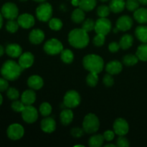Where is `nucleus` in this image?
I'll use <instances>...</instances> for the list:
<instances>
[{"mask_svg": "<svg viewBox=\"0 0 147 147\" xmlns=\"http://www.w3.org/2000/svg\"><path fill=\"white\" fill-rule=\"evenodd\" d=\"M7 96L10 100H17L20 97V93L15 88H9L7 89Z\"/></svg>", "mask_w": 147, "mask_h": 147, "instance_id": "obj_40", "label": "nucleus"}, {"mask_svg": "<svg viewBox=\"0 0 147 147\" xmlns=\"http://www.w3.org/2000/svg\"><path fill=\"white\" fill-rule=\"evenodd\" d=\"M109 7L112 12L120 13L126 7V2L124 0H111L109 4Z\"/></svg>", "mask_w": 147, "mask_h": 147, "instance_id": "obj_23", "label": "nucleus"}, {"mask_svg": "<svg viewBox=\"0 0 147 147\" xmlns=\"http://www.w3.org/2000/svg\"><path fill=\"white\" fill-rule=\"evenodd\" d=\"M9 88V83L7 79L4 78H0V92L7 90Z\"/></svg>", "mask_w": 147, "mask_h": 147, "instance_id": "obj_47", "label": "nucleus"}, {"mask_svg": "<svg viewBox=\"0 0 147 147\" xmlns=\"http://www.w3.org/2000/svg\"><path fill=\"white\" fill-rule=\"evenodd\" d=\"M100 122L98 118L93 113H88L84 117L83 121V129L87 134L96 133L99 129Z\"/></svg>", "mask_w": 147, "mask_h": 147, "instance_id": "obj_4", "label": "nucleus"}, {"mask_svg": "<svg viewBox=\"0 0 147 147\" xmlns=\"http://www.w3.org/2000/svg\"><path fill=\"white\" fill-rule=\"evenodd\" d=\"M134 17L140 24H146L147 23V9H137L134 13Z\"/></svg>", "mask_w": 147, "mask_h": 147, "instance_id": "obj_24", "label": "nucleus"}, {"mask_svg": "<svg viewBox=\"0 0 147 147\" xmlns=\"http://www.w3.org/2000/svg\"><path fill=\"white\" fill-rule=\"evenodd\" d=\"M80 4V0H72V4L75 7H78Z\"/></svg>", "mask_w": 147, "mask_h": 147, "instance_id": "obj_49", "label": "nucleus"}, {"mask_svg": "<svg viewBox=\"0 0 147 147\" xmlns=\"http://www.w3.org/2000/svg\"><path fill=\"white\" fill-rule=\"evenodd\" d=\"M4 51H5V50H4V47H3L1 45H0V57H1V56L4 55Z\"/></svg>", "mask_w": 147, "mask_h": 147, "instance_id": "obj_50", "label": "nucleus"}, {"mask_svg": "<svg viewBox=\"0 0 147 147\" xmlns=\"http://www.w3.org/2000/svg\"><path fill=\"white\" fill-rule=\"evenodd\" d=\"M21 100L25 106H31L36 100L35 92L33 89L24 90L21 96Z\"/></svg>", "mask_w": 147, "mask_h": 147, "instance_id": "obj_19", "label": "nucleus"}, {"mask_svg": "<svg viewBox=\"0 0 147 147\" xmlns=\"http://www.w3.org/2000/svg\"><path fill=\"white\" fill-rule=\"evenodd\" d=\"M60 119L62 124L64 126H67L70 124L73 120V113L71 109L67 108L62 111L60 115Z\"/></svg>", "mask_w": 147, "mask_h": 147, "instance_id": "obj_22", "label": "nucleus"}, {"mask_svg": "<svg viewBox=\"0 0 147 147\" xmlns=\"http://www.w3.org/2000/svg\"><path fill=\"white\" fill-rule=\"evenodd\" d=\"M119 31V30L116 27V28H114V30H113V32L114 33H117Z\"/></svg>", "mask_w": 147, "mask_h": 147, "instance_id": "obj_55", "label": "nucleus"}, {"mask_svg": "<svg viewBox=\"0 0 147 147\" xmlns=\"http://www.w3.org/2000/svg\"><path fill=\"white\" fill-rule=\"evenodd\" d=\"M5 52L9 57L16 58L22 54V49L21 46L16 43H11L6 47Z\"/></svg>", "mask_w": 147, "mask_h": 147, "instance_id": "obj_17", "label": "nucleus"}, {"mask_svg": "<svg viewBox=\"0 0 147 147\" xmlns=\"http://www.w3.org/2000/svg\"><path fill=\"white\" fill-rule=\"evenodd\" d=\"M20 24L18 22L14 20H9L6 24V29L10 33H14L18 30Z\"/></svg>", "mask_w": 147, "mask_h": 147, "instance_id": "obj_35", "label": "nucleus"}, {"mask_svg": "<svg viewBox=\"0 0 147 147\" xmlns=\"http://www.w3.org/2000/svg\"><path fill=\"white\" fill-rule=\"evenodd\" d=\"M80 96L77 91L74 90H69L65 95L63 98V103L65 106L68 109L76 108L80 104Z\"/></svg>", "mask_w": 147, "mask_h": 147, "instance_id": "obj_7", "label": "nucleus"}, {"mask_svg": "<svg viewBox=\"0 0 147 147\" xmlns=\"http://www.w3.org/2000/svg\"><path fill=\"white\" fill-rule=\"evenodd\" d=\"M83 65L84 68L88 71L98 74L103 70L104 62L103 58L98 55L90 54L84 57Z\"/></svg>", "mask_w": 147, "mask_h": 147, "instance_id": "obj_3", "label": "nucleus"}, {"mask_svg": "<svg viewBox=\"0 0 147 147\" xmlns=\"http://www.w3.org/2000/svg\"><path fill=\"white\" fill-rule=\"evenodd\" d=\"M111 22L106 17H100L95 24V31L96 34H102L106 35L111 30Z\"/></svg>", "mask_w": 147, "mask_h": 147, "instance_id": "obj_9", "label": "nucleus"}, {"mask_svg": "<svg viewBox=\"0 0 147 147\" xmlns=\"http://www.w3.org/2000/svg\"><path fill=\"white\" fill-rule=\"evenodd\" d=\"M110 7L106 5H101L97 9V14L100 17H107L110 14Z\"/></svg>", "mask_w": 147, "mask_h": 147, "instance_id": "obj_38", "label": "nucleus"}, {"mask_svg": "<svg viewBox=\"0 0 147 147\" xmlns=\"http://www.w3.org/2000/svg\"><path fill=\"white\" fill-rule=\"evenodd\" d=\"M139 4L138 0H127L126 2V7L129 11H135L139 9Z\"/></svg>", "mask_w": 147, "mask_h": 147, "instance_id": "obj_41", "label": "nucleus"}, {"mask_svg": "<svg viewBox=\"0 0 147 147\" xmlns=\"http://www.w3.org/2000/svg\"><path fill=\"white\" fill-rule=\"evenodd\" d=\"M100 1H104V2H105V1H109V0H100Z\"/></svg>", "mask_w": 147, "mask_h": 147, "instance_id": "obj_58", "label": "nucleus"}, {"mask_svg": "<svg viewBox=\"0 0 147 147\" xmlns=\"http://www.w3.org/2000/svg\"><path fill=\"white\" fill-rule=\"evenodd\" d=\"M3 15L1 14V13L0 12V29L2 27V24H3Z\"/></svg>", "mask_w": 147, "mask_h": 147, "instance_id": "obj_51", "label": "nucleus"}, {"mask_svg": "<svg viewBox=\"0 0 147 147\" xmlns=\"http://www.w3.org/2000/svg\"><path fill=\"white\" fill-rule=\"evenodd\" d=\"M37 19L42 22H49L53 15V7L49 3L42 2L36 9Z\"/></svg>", "mask_w": 147, "mask_h": 147, "instance_id": "obj_5", "label": "nucleus"}, {"mask_svg": "<svg viewBox=\"0 0 147 147\" xmlns=\"http://www.w3.org/2000/svg\"><path fill=\"white\" fill-rule=\"evenodd\" d=\"M134 42V38L131 34H124L119 42V45H120L121 48L123 50H127V49L130 48L132 46Z\"/></svg>", "mask_w": 147, "mask_h": 147, "instance_id": "obj_26", "label": "nucleus"}, {"mask_svg": "<svg viewBox=\"0 0 147 147\" xmlns=\"http://www.w3.org/2000/svg\"><path fill=\"white\" fill-rule=\"evenodd\" d=\"M34 1H37V2H45V1H47V0H34Z\"/></svg>", "mask_w": 147, "mask_h": 147, "instance_id": "obj_56", "label": "nucleus"}, {"mask_svg": "<svg viewBox=\"0 0 147 147\" xmlns=\"http://www.w3.org/2000/svg\"><path fill=\"white\" fill-rule=\"evenodd\" d=\"M123 66L118 60H112L106 66V70L108 73L111 75H117L122 71Z\"/></svg>", "mask_w": 147, "mask_h": 147, "instance_id": "obj_20", "label": "nucleus"}, {"mask_svg": "<svg viewBox=\"0 0 147 147\" xmlns=\"http://www.w3.org/2000/svg\"><path fill=\"white\" fill-rule=\"evenodd\" d=\"M25 106H26L22 103V100H14L11 105L12 110L14 111L15 112H18V113H22V111L24 110Z\"/></svg>", "mask_w": 147, "mask_h": 147, "instance_id": "obj_39", "label": "nucleus"}, {"mask_svg": "<svg viewBox=\"0 0 147 147\" xmlns=\"http://www.w3.org/2000/svg\"><path fill=\"white\" fill-rule=\"evenodd\" d=\"M84 129L81 128H73L71 130V135L75 138H80L84 134Z\"/></svg>", "mask_w": 147, "mask_h": 147, "instance_id": "obj_45", "label": "nucleus"}, {"mask_svg": "<svg viewBox=\"0 0 147 147\" xmlns=\"http://www.w3.org/2000/svg\"><path fill=\"white\" fill-rule=\"evenodd\" d=\"M68 41L70 45L76 48L82 49L88 46L90 38L86 31L83 29H74L68 34Z\"/></svg>", "mask_w": 147, "mask_h": 147, "instance_id": "obj_1", "label": "nucleus"}, {"mask_svg": "<svg viewBox=\"0 0 147 147\" xmlns=\"http://www.w3.org/2000/svg\"><path fill=\"white\" fill-rule=\"evenodd\" d=\"M136 55L139 60L142 61H147V43H144L139 46Z\"/></svg>", "mask_w": 147, "mask_h": 147, "instance_id": "obj_31", "label": "nucleus"}, {"mask_svg": "<svg viewBox=\"0 0 147 147\" xmlns=\"http://www.w3.org/2000/svg\"><path fill=\"white\" fill-rule=\"evenodd\" d=\"M24 69L14 60H7L2 65L1 68V74L3 78L7 80H15L21 75Z\"/></svg>", "mask_w": 147, "mask_h": 147, "instance_id": "obj_2", "label": "nucleus"}, {"mask_svg": "<svg viewBox=\"0 0 147 147\" xmlns=\"http://www.w3.org/2000/svg\"><path fill=\"white\" fill-rule=\"evenodd\" d=\"M20 1H27V0H20Z\"/></svg>", "mask_w": 147, "mask_h": 147, "instance_id": "obj_59", "label": "nucleus"}, {"mask_svg": "<svg viewBox=\"0 0 147 147\" xmlns=\"http://www.w3.org/2000/svg\"><path fill=\"white\" fill-rule=\"evenodd\" d=\"M34 55L30 52H26V53H22L19 57L18 63L23 69H26L29 68L34 63Z\"/></svg>", "mask_w": 147, "mask_h": 147, "instance_id": "obj_15", "label": "nucleus"}, {"mask_svg": "<svg viewBox=\"0 0 147 147\" xmlns=\"http://www.w3.org/2000/svg\"><path fill=\"white\" fill-rule=\"evenodd\" d=\"M120 45L119 43L116 42H112L109 44V50H110L111 53H116V52L119 51V50L120 49Z\"/></svg>", "mask_w": 147, "mask_h": 147, "instance_id": "obj_48", "label": "nucleus"}, {"mask_svg": "<svg viewBox=\"0 0 147 147\" xmlns=\"http://www.w3.org/2000/svg\"><path fill=\"white\" fill-rule=\"evenodd\" d=\"M135 34L138 40L143 43H147V27L139 26L135 30Z\"/></svg>", "mask_w": 147, "mask_h": 147, "instance_id": "obj_25", "label": "nucleus"}, {"mask_svg": "<svg viewBox=\"0 0 147 147\" xmlns=\"http://www.w3.org/2000/svg\"><path fill=\"white\" fill-rule=\"evenodd\" d=\"M110 146H112V147H115L116 146V145L115 144H106V146H105V147H110Z\"/></svg>", "mask_w": 147, "mask_h": 147, "instance_id": "obj_54", "label": "nucleus"}, {"mask_svg": "<svg viewBox=\"0 0 147 147\" xmlns=\"http://www.w3.org/2000/svg\"><path fill=\"white\" fill-rule=\"evenodd\" d=\"M113 131L118 136H124L129 132V126L128 122L122 118H119L113 123Z\"/></svg>", "mask_w": 147, "mask_h": 147, "instance_id": "obj_12", "label": "nucleus"}, {"mask_svg": "<svg viewBox=\"0 0 147 147\" xmlns=\"http://www.w3.org/2000/svg\"><path fill=\"white\" fill-rule=\"evenodd\" d=\"M104 140L105 139L104 137H103V135H93L89 139L88 144L90 147H100L103 144Z\"/></svg>", "mask_w": 147, "mask_h": 147, "instance_id": "obj_27", "label": "nucleus"}, {"mask_svg": "<svg viewBox=\"0 0 147 147\" xmlns=\"http://www.w3.org/2000/svg\"><path fill=\"white\" fill-rule=\"evenodd\" d=\"M2 102H3V97H2V96L1 95V93H0V106L1 105Z\"/></svg>", "mask_w": 147, "mask_h": 147, "instance_id": "obj_53", "label": "nucleus"}, {"mask_svg": "<svg viewBox=\"0 0 147 147\" xmlns=\"http://www.w3.org/2000/svg\"><path fill=\"white\" fill-rule=\"evenodd\" d=\"M8 137L11 140H19L24 136V129L19 123H13L8 127L7 131Z\"/></svg>", "mask_w": 147, "mask_h": 147, "instance_id": "obj_11", "label": "nucleus"}, {"mask_svg": "<svg viewBox=\"0 0 147 147\" xmlns=\"http://www.w3.org/2000/svg\"><path fill=\"white\" fill-rule=\"evenodd\" d=\"M81 146V147H83L84 146H83V145H76V146Z\"/></svg>", "mask_w": 147, "mask_h": 147, "instance_id": "obj_57", "label": "nucleus"}, {"mask_svg": "<svg viewBox=\"0 0 147 147\" xmlns=\"http://www.w3.org/2000/svg\"><path fill=\"white\" fill-rule=\"evenodd\" d=\"M60 58H61L62 61L65 63H71L73 61L74 59V55L73 53L70 50L68 49H65L63 50V51L60 53Z\"/></svg>", "mask_w": 147, "mask_h": 147, "instance_id": "obj_30", "label": "nucleus"}, {"mask_svg": "<svg viewBox=\"0 0 147 147\" xmlns=\"http://www.w3.org/2000/svg\"><path fill=\"white\" fill-rule=\"evenodd\" d=\"M95 24H96V22L92 19H87V20L83 21L82 29H83L85 31L88 32H90L94 30Z\"/></svg>", "mask_w": 147, "mask_h": 147, "instance_id": "obj_37", "label": "nucleus"}, {"mask_svg": "<svg viewBox=\"0 0 147 147\" xmlns=\"http://www.w3.org/2000/svg\"><path fill=\"white\" fill-rule=\"evenodd\" d=\"M139 2L141 4H143V5H147V0H138Z\"/></svg>", "mask_w": 147, "mask_h": 147, "instance_id": "obj_52", "label": "nucleus"}, {"mask_svg": "<svg viewBox=\"0 0 147 147\" xmlns=\"http://www.w3.org/2000/svg\"><path fill=\"white\" fill-rule=\"evenodd\" d=\"M40 112L43 116H48L52 112L51 105L47 102H44L40 106Z\"/></svg>", "mask_w": 147, "mask_h": 147, "instance_id": "obj_36", "label": "nucleus"}, {"mask_svg": "<svg viewBox=\"0 0 147 147\" xmlns=\"http://www.w3.org/2000/svg\"><path fill=\"white\" fill-rule=\"evenodd\" d=\"M96 6V0H80L79 7L85 11L93 10Z\"/></svg>", "mask_w": 147, "mask_h": 147, "instance_id": "obj_29", "label": "nucleus"}, {"mask_svg": "<svg viewBox=\"0 0 147 147\" xmlns=\"http://www.w3.org/2000/svg\"><path fill=\"white\" fill-rule=\"evenodd\" d=\"M22 117L26 123H32L38 119V112L37 109L32 105L26 106L24 110L22 111Z\"/></svg>", "mask_w": 147, "mask_h": 147, "instance_id": "obj_10", "label": "nucleus"}, {"mask_svg": "<svg viewBox=\"0 0 147 147\" xmlns=\"http://www.w3.org/2000/svg\"><path fill=\"white\" fill-rule=\"evenodd\" d=\"M115 132L114 131H111V130H108L106 131L103 134V137H104V139L107 142H111V141L113 140L114 139L115 136Z\"/></svg>", "mask_w": 147, "mask_h": 147, "instance_id": "obj_46", "label": "nucleus"}, {"mask_svg": "<svg viewBox=\"0 0 147 147\" xmlns=\"http://www.w3.org/2000/svg\"><path fill=\"white\" fill-rule=\"evenodd\" d=\"M41 129L45 133H52L56 129V122L53 118L47 117L41 121Z\"/></svg>", "mask_w": 147, "mask_h": 147, "instance_id": "obj_18", "label": "nucleus"}, {"mask_svg": "<svg viewBox=\"0 0 147 147\" xmlns=\"http://www.w3.org/2000/svg\"><path fill=\"white\" fill-rule=\"evenodd\" d=\"M27 85L33 90H40L44 85V81L40 76L34 75L30 76L27 80Z\"/></svg>", "mask_w": 147, "mask_h": 147, "instance_id": "obj_21", "label": "nucleus"}, {"mask_svg": "<svg viewBox=\"0 0 147 147\" xmlns=\"http://www.w3.org/2000/svg\"><path fill=\"white\" fill-rule=\"evenodd\" d=\"M139 61V58L136 55L129 54L123 57V63L126 66H133Z\"/></svg>", "mask_w": 147, "mask_h": 147, "instance_id": "obj_32", "label": "nucleus"}, {"mask_svg": "<svg viewBox=\"0 0 147 147\" xmlns=\"http://www.w3.org/2000/svg\"><path fill=\"white\" fill-rule=\"evenodd\" d=\"M106 35H103L102 34H97L94 37L93 40V42L95 46L97 47H101L104 45L105 41H106Z\"/></svg>", "mask_w": 147, "mask_h": 147, "instance_id": "obj_42", "label": "nucleus"}, {"mask_svg": "<svg viewBox=\"0 0 147 147\" xmlns=\"http://www.w3.org/2000/svg\"><path fill=\"white\" fill-rule=\"evenodd\" d=\"M17 22H18L20 27L24 29H29L33 27L34 24V18L32 14L28 13H24L21 14L17 17Z\"/></svg>", "mask_w": 147, "mask_h": 147, "instance_id": "obj_13", "label": "nucleus"}, {"mask_svg": "<svg viewBox=\"0 0 147 147\" xmlns=\"http://www.w3.org/2000/svg\"><path fill=\"white\" fill-rule=\"evenodd\" d=\"M98 73L90 72V73L88 75L87 78H86V83H87V84L89 86H90V87H94V86H96L98 84Z\"/></svg>", "mask_w": 147, "mask_h": 147, "instance_id": "obj_34", "label": "nucleus"}, {"mask_svg": "<svg viewBox=\"0 0 147 147\" xmlns=\"http://www.w3.org/2000/svg\"><path fill=\"white\" fill-rule=\"evenodd\" d=\"M45 39V34L42 30L40 29H34L32 30L29 35L30 42L34 45H38L42 42Z\"/></svg>", "mask_w": 147, "mask_h": 147, "instance_id": "obj_16", "label": "nucleus"}, {"mask_svg": "<svg viewBox=\"0 0 147 147\" xmlns=\"http://www.w3.org/2000/svg\"><path fill=\"white\" fill-rule=\"evenodd\" d=\"M49 27L55 31H58L63 27V22L58 18H53L49 20Z\"/></svg>", "mask_w": 147, "mask_h": 147, "instance_id": "obj_33", "label": "nucleus"}, {"mask_svg": "<svg viewBox=\"0 0 147 147\" xmlns=\"http://www.w3.org/2000/svg\"><path fill=\"white\" fill-rule=\"evenodd\" d=\"M133 25V20L128 15H123L116 21V27L121 31H128Z\"/></svg>", "mask_w": 147, "mask_h": 147, "instance_id": "obj_14", "label": "nucleus"}, {"mask_svg": "<svg viewBox=\"0 0 147 147\" xmlns=\"http://www.w3.org/2000/svg\"><path fill=\"white\" fill-rule=\"evenodd\" d=\"M116 146L119 147H128L130 146V144L126 138L123 137V136H119L116 142Z\"/></svg>", "mask_w": 147, "mask_h": 147, "instance_id": "obj_44", "label": "nucleus"}, {"mask_svg": "<svg viewBox=\"0 0 147 147\" xmlns=\"http://www.w3.org/2000/svg\"><path fill=\"white\" fill-rule=\"evenodd\" d=\"M1 13L3 17L7 20H15L17 17H18V7L14 3H5L1 7Z\"/></svg>", "mask_w": 147, "mask_h": 147, "instance_id": "obj_8", "label": "nucleus"}, {"mask_svg": "<svg viewBox=\"0 0 147 147\" xmlns=\"http://www.w3.org/2000/svg\"><path fill=\"white\" fill-rule=\"evenodd\" d=\"M113 75L109 74V73H107L106 75H105L104 77H103V82L104 83V85L107 87H111L113 85L114 83V80H113Z\"/></svg>", "mask_w": 147, "mask_h": 147, "instance_id": "obj_43", "label": "nucleus"}, {"mask_svg": "<svg viewBox=\"0 0 147 147\" xmlns=\"http://www.w3.org/2000/svg\"><path fill=\"white\" fill-rule=\"evenodd\" d=\"M45 52L50 55L59 54L63 50V45L61 42L55 38H52L47 40L44 45Z\"/></svg>", "mask_w": 147, "mask_h": 147, "instance_id": "obj_6", "label": "nucleus"}, {"mask_svg": "<svg viewBox=\"0 0 147 147\" xmlns=\"http://www.w3.org/2000/svg\"><path fill=\"white\" fill-rule=\"evenodd\" d=\"M85 11H83L82 9L78 8L75 9L73 11L71 15V19L75 23H79L83 22L85 20Z\"/></svg>", "mask_w": 147, "mask_h": 147, "instance_id": "obj_28", "label": "nucleus"}]
</instances>
